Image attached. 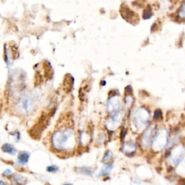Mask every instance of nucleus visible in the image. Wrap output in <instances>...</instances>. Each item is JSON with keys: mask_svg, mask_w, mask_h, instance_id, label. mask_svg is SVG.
Returning <instances> with one entry per match:
<instances>
[{"mask_svg": "<svg viewBox=\"0 0 185 185\" xmlns=\"http://www.w3.org/2000/svg\"><path fill=\"white\" fill-rule=\"evenodd\" d=\"M52 146L59 152L69 151L76 145V135L72 127H64L54 132L51 139Z\"/></svg>", "mask_w": 185, "mask_h": 185, "instance_id": "obj_1", "label": "nucleus"}, {"mask_svg": "<svg viewBox=\"0 0 185 185\" xmlns=\"http://www.w3.org/2000/svg\"><path fill=\"white\" fill-rule=\"evenodd\" d=\"M36 99L34 96L22 93L17 98L15 103V110L20 115L27 116L32 114L36 109Z\"/></svg>", "mask_w": 185, "mask_h": 185, "instance_id": "obj_2", "label": "nucleus"}, {"mask_svg": "<svg viewBox=\"0 0 185 185\" xmlns=\"http://www.w3.org/2000/svg\"><path fill=\"white\" fill-rule=\"evenodd\" d=\"M121 15L125 20L129 22L131 24H137L140 22V17L137 13H135L134 11L131 10L130 8L127 5H122L120 9Z\"/></svg>", "mask_w": 185, "mask_h": 185, "instance_id": "obj_3", "label": "nucleus"}, {"mask_svg": "<svg viewBox=\"0 0 185 185\" xmlns=\"http://www.w3.org/2000/svg\"><path fill=\"white\" fill-rule=\"evenodd\" d=\"M106 110L111 116L121 112V102L117 95L111 96L109 99L106 105Z\"/></svg>", "mask_w": 185, "mask_h": 185, "instance_id": "obj_4", "label": "nucleus"}, {"mask_svg": "<svg viewBox=\"0 0 185 185\" xmlns=\"http://www.w3.org/2000/svg\"><path fill=\"white\" fill-rule=\"evenodd\" d=\"M143 109H140L139 110L138 112H137V114L135 115V125H145L146 122L147 121V118H148V114H147V111H145L144 110L143 113Z\"/></svg>", "mask_w": 185, "mask_h": 185, "instance_id": "obj_5", "label": "nucleus"}, {"mask_svg": "<svg viewBox=\"0 0 185 185\" xmlns=\"http://www.w3.org/2000/svg\"><path fill=\"white\" fill-rule=\"evenodd\" d=\"M9 181L12 185H25L27 183V178L18 174H12L9 176Z\"/></svg>", "mask_w": 185, "mask_h": 185, "instance_id": "obj_6", "label": "nucleus"}, {"mask_svg": "<svg viewBox=\"0 0 185 185\" xmlns=\"http://www.w3.org/2000/svg\"><path fill=\"white\" fill-rule=\"evenodd\" d=\"M121 150L125 154H128V155L129 154H134L136 151V146L134 143H131V142H127V143L123 145Z\"/></svg>", "mask_w": 185, "mask_h": 185, "instance_id": "obj_7", "label": "nucleus"}, {"mask_svg": "<svg viewBox=\"0 0 185 185\" xmlns=\"http://www.w3.org/2000/svg\"><path fill=\"white\" fill-rule=\"evenodd\" d=\"M30 154L28 152L26 151H21L18 153L17 156V161L21 165H25L27 164L30 158Z\"/></svg>", "mask_w": 185, "mask_h": 185, "instance_id": "obj_8", "label": "nucleus"}, {"mask_svg": "<svg viewBox=\"0 0 185 185\" xmlns=\"http://www.w3.org/2000/svg\"><path fill=\"white\" fill-rule=\"evenodd\" d=\"M75 172L79 174L84 175V176H92V171L91 168L88 166H82V167H78L76 168Z\"/></svg>", "mask_w": 185, "mask_h": 185, "instance_id": "obj_9", "label": "nucleus"}, {"mask_svg": "<svg viewBox=\"0 0 185 185\" xmlns=\"http://www.w3.org/2000/svg\"><path fill=\"white\" fill-rule=\"evenodd\" d=\"M113 168V165L111 164H106L101 169L100 172L99 174V176L101 177V176H109L110 173H111V170Z\"/></svg>", "mask_w": 185, "mask_h": 185, "instance_id": "obj_10", "label": "nucleus"}, {"mask_svg": "<svg viewBox=\"0 0 185 185\" xmlns=\"http://www.w3.org/2000/svg\"><path fill=\"white\" fill-rule=\"evenodd\" d=\"M2 150L5 153H8L9 155H15L17 150L15 149L12 145L9 144V143H5L2 146Z\"/></svg>", "mask_w": 185, "mask_h": 185, "instance_id": "obj_11", "label": "nucleus"}, {"mask_svg": "<svg viewBox=\"0 0 185 185\" xmlns=\"http://www.w3.org/2000/svg\"><path fill=\"white\" fill-rule=\"evenodd\" d=\"M153 127H150V129H147L145 132V133L144 134V137H143V140H142V143L144 145H147V143L150 142V139L151 137L152 133H153Z\"/></svg>", "mask_w": 185, "mask_h": 185, "instance_id": "obj_12", "label": "nucleus"}, {"mask_svg": "<svg viewBox=\"0 0 185 185\" xmlns=\"http://www.w3.org/2000/svg\"><path fill=\"white\" fill-rule=\"evenodd\" d=\"M153 15V9L150 5H147L145 8L144 9V12H143V18L144 19H148Z\"/></svg>", "mask_w": 185, "mask_h": 185, "instance_id": "obj_13", "label": "nucleus"}, {"mask_svg": "<svg viewBox=\"0 0 185 185\" xmlns=\"http://www.w3.org/2000/svg\"><path fill=\"white\" fill-rule=\"evenodd\" d=\"M113 157V153L111 150H107L104 153V156L102 158V162L103 163H108L111 160Z\"/></svg>", "mask_w": 185, "mask_h": 185, "instance_id": "obj_14", "label": "nucleus"}, {"mask_svg": "<svg viewBox=\"0 0 185 185\" xmlns=\"http://www.w3.org/2000/svg\"><path fill=\"white\" fill-rule=\"evenodd\" d=\"M160 27H161V22H160L159 20H158L153 23V25L151 26V32H156V31L159 30Z\"/></svg>", "mask_w": 185, "mask_h": 185, "instance_id": "obj_15", "label": "nucleus"}, {"mask_svg": "<svg viewBox=\"0 0 185 185\" xmlns=\"http://www.w3.org/2000/svg\"><path fill=\"white\" fill-rule=\"evenodd\" d=\"M179 17L181 19L185 20V1L184 2V4L182 5V7H181L180 10L179 12Z\"/></svg>", "mask_w": 185, "mask_h": 185, "instance_id": "obj_16", "label": "nucleus"}, {"mask_svg": "<svg viewBox=\"0 0 185 185\" xmlns=\"http://www.w3.org/2000/svg\"><path fill=\"white\" fill-rule=\"evenodd\" d=\"M59 170V167L56 165H52L49 166L46 168V171L48 172H51V173H54V172H56Z\"/></svg>", "mask_w": 185, "mask_h": 185, "instance_id": "obj_17", "label": "nucleus"}, {"mask_svg": "<svg viewBox=\"0 0 185 185\" xmlns=\"http://www.w3.org/2000/svg\"><path fill=\"white\" fill-rule=\"evenodd\" d=\"M162 117V111L161 109H156L154 111V114H153V118L154 119H160Z\"/></svg>", "mask_w": 185, "mask_h": 185, "instance_id": "obj_18", "label": "nucleus"}, {"mask_svg": "<svg viewBox=\"0 0 185 185\" xmlns=\"http://www.w3.org/2000/svg\"><path fill=\"white\" fill-rule=\"evenodd\" d=\"M12 174V170H11V169H9V168H7V169H6L5 171H4L3 173H2V175L5 176H9Z\"/></svg>", "mask_w": 185, "mask_h": 185, "instance_id": "obj_19", "label": "nucleus"}, {"mask_svg": "<svg viewBox=\"0 0 185 185\" xmlns=\"http://www.w3.org/2000/svg\"><path fill=\"white\" fill-rule=\"evenodd\" d=\"M179 185H185V179H182V180L179 182Z\"/></svg>", "mask_w": 185, "mask_h": 185, "instance_id": "obj_20", "label": "nucleus"}, {"mask_svg": "<svg viewBox=\"0 0 185 185\" xmlns=\"http://www.w3.org/2000/svg\"><path fill=\"white\" fill-rule=\"evenodd\" d=\"M0 185H7V184H6V182H5L4 181H2L0 179Z\"/></svg>", "mask_w": 185, "mask_h": 185, "instance_id": "obj_21", "label": "nucleus"}, {"mask_svg": "<svg viewBox=\"0 0 185 185\" xmlns=\"http://www.w3.org/2000/svg\"><path fill=\"white\" fill-rule=\"evenodd\" d=\"M63 185H72V184H64Z\"/></svg>", "mask_w": 185, "mask_h": 185, "instance_id": "obj_22", "label": "nucleus"}, {"mask_svg": "<svg viewBox=\"0 0 185 185\" xmlns=\"http://www.w3.org/2000/svg\"><path fill=\"white\" fill-rule=\"evenodd\" d=\"M46 185H51V184H46Z\"/></svg>", "mask_w": 185, "mask_h": 185, "instance_id": "obj_23", "label": "nucleus"}]
</instances>
